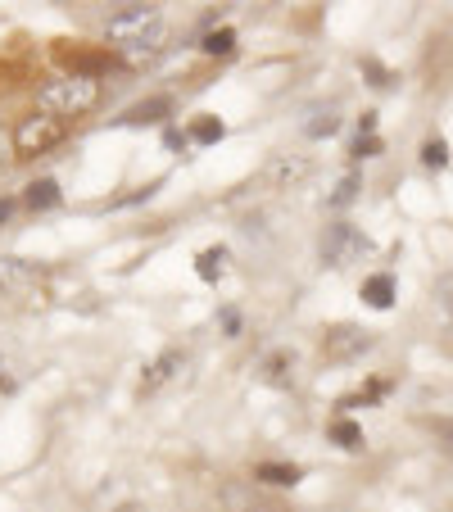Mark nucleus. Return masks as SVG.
I'll return each mask as SVG.
<instances>
[{
    "instance_id": "f257e3e1",
    "label": "nucleus",
    "mask_w": 453,
    "mask_h": 512,
    "mask_svg": "<svg viewBox=\"0 0 453 512\" xmlns=\"http://www.w3.org/2000/svg\"><path fill=\"white\" fill-rule=\"evenodd\" d=\"M41 114H55V118H82L100 105V78L96 73H73V78H59V82H46L37 96Z\"/></svg>"
},
{
    "instance_id": "f03ea898",
    "label": "nucleus",
    "mask_w": 453,
    "mask_h": 512,
    "mask_svg": "<svg viewBox=\"0 0 453 512\" xmlns=\"http://www.w3.org/2000/svg\"><path fill=\"white\" fill-rule=\"evenodd\" d=\"M105 37L114 41V46H123L127 55H132V50H159V37H164V10H159V5H127L123 14L109 19Z\"/></svg>"
},
{
    "instance_id": "7ed1b4c3",
    "label": "nucleus",
    "mask_w": 453,
    "mask_h": 512,
    "mask_svg": "<svg viewBox=\"0 0 453 512\" xmlns=\"http://www.w3.org/2000/svg\"><path fill=\"white\" fill-rule=\"evenodd\" d=\"M318 254H322V263H331V268H349V263L372 254V241H367L354 223H331L318 241Z\"/></svg>"
},
{
    "instance_id": "20e7f679",
    "label": "nucleus",
    "mask_w": 453,
    "mask_h": 512,
    "mask_svg": "<svg viewBox=\"0 0 453 512\" xmlns=\"http://www.w3.org/2000/svg\"><path fill=\"white\" fill-rule=\"evenodd\" d=\"M64 132H68L64 118H55V114H28L19 123V132H14V150H19V155H46L50 145L64 141Z\"/></svg>"
},
{
    "instance_id": "39448f33",
    "label": "nucleus",
    "mask_w": 453,
    "mask_h": 512,
    "mask_svg": "<svg viewBox=\"0 0 453 512\" xmlns=\"http://www.w3.org/2000/svg\"><path fill=\"white\" fill-rule=\"evenodd\" d=\"M372 345H376V336L363 327H331L327 336H322V358H327V363H354V358H363Z\"/></svg>"
},
{
    "instance_id": "423d86ee",
    "label": "nucleus",
    "mask_w": 453,
    "mask_h": 512,
    "mask_svg": "<svg viewBox=\"0 0 453 512\" xmlns=\"http://www.w3.org/2000/svg\"><path fill=\"white\" fill-rule=\"evenodd\" d=\"M186 363H191V358H186L182 349H164V354H159L155 363L145 368V377H141V395H155V390H164L168 381H177V377L186 372Z\"/></svg>"
},
{
    "instance_id": "0eeeda50",
    "label": "nucleus",
    "mask_w": 453,
    "mask_h": 512,
    "mask_svg": "<svg viewBox=\"0 0 453 512\" xmlns=\"http://www.w3.org/2000/svg\"><path fill=\"white\" fill-rule=\"evenodd\" d=\"M41 286V268L28 259H0V295H28Z\"/></svg>"
},
{
    "instance_id": "6e6552de",
    "label": "nucleus",
    "mask_w": 453,
    "mask_h": 512,
    "mask_svg": "<svg viewBox=\"0 0 453 512\" xmlns=\"http://www.w3.org/2000/svg\"><path fill=\"white\" fill-rule=\"evenodd\" d=\"M218 503H222V512H281L277 503H268L259 490H254V485H241V481L222 485Z\"/></svg>"
},
{
    "instance_id": "1a4fd4ad",
    "label": "nucleus",
    "mask_w": 453,
    "mask_h": 512,
    "mask_svg": "<svg viewBox=\"0 0 453 512\" xmlns=\"http://www.w3.org/2000/svg\"><path fill=\"white\" fill-rule=\"evenodd\" d=\"M309 168H313V164H309L304 155H272L268 168H263V182L277 186V191H286V186L304 182V177H309Z\"/></svg>"
},
{
    "instance_id": "9d476101",
    "label": "nucleus",
    "mask_w": 453,
    "mask_h": 512,
    "mask_svg": "<svg viewBox=\"0 0 453 512\" xmlns=\"http://www.w3.org/2000/svg\"><path fill=\"white\" fill-rule=\"evenodd\" d=\"M431 304H435V318H440V327H444V331H453V272L435 277V286H431Z\"/></svg>"
},
{
    "instance_id": "9b49d317",
    "label": "nucleus",
    "mask_w": 453,
    "mask_h": 512,
    "mask_svg": "<svg viewBox=\"0 0 453 512\" xmlns=\"http://www.w3.org/2000/svg\"><path fill=\"white\" fill-rule=\"evenodd\" d=\"M363 300L372 304V309H390V304H395V277H390V272L367 277L363 281Z\"/></svg>"
},
{
    "instance_id": "f8f14e48",
    "label": "nucleus",
    "mask_w": 453,
    "mask_h": 512,
    "mask_svg": "<svg viewBox=\"0 0 453 512\" xmlns=\"http://www.w3.org/2000/svg\"><path fill=\"white\" fill-rule=\"evenodd\" d=\"M254 481H259V485H295L299 481V467L263 463V467H254Z\"/></svg>"
},
{
    "instance_id": "ddd939ff",
    "label": "nucleus",
    "mask_w": 453,
    "mask_h": 512,
    "mask_svg": "<svg viewBox=\"0 0 453 512\" xmlns=\"http://www.w3.org/2000/svg\"><path fill=\"white\" fill-rule=\"evenodd\" d=\"M23 200H28V209H55V204H59V186L50 182V177H41V182L28 186V195H23Z\"/></svg>"
},
{
    "instance_id": "4468645a",
    "label": "nucleus",
    "mask_w": 453,
    "mask_h": 512,
    "mask_svg": "<svg viewBox=\"0 0 453 512\" xmlns=\"http://www.w3.org/2000/svg\"><path fill=\"white\" fill-rule=\"evenodd\" d=\"M168 109H173V105H168V100H145V105H136V109H127V114H123V123H159V118H168Z\"/></svg>"
},
{
    "instance_id": "2eb2a0df",
    "label": "nucleus",
    "mask_w": 453,
    "mask_h": 512,
    "mask_svg": "<svg viewBox=\"0 0 453 512\" xmlns=\"http://www.w3.org/2000/svg\"><path fill=\"white\" fill-rule=\"evenodd\" d=\"M331 440H336L340 449H363V426L340 417V422H331Z\"/></svg>"
},
{
    "instance_id": "dca6fc26",
    "label": "nucleus",
    "mask_w": 453,
    "mask_h": 512,
    "mask_svg": "<svg viewBox=\"0 0 453 512\" xmlns=\"http://www.w3.org/2000/svg\"><path fill=\"white\" fill-rule=\"evenodd\" d=\"M195 272H200L204 281H218L222 272H227V250H204L200 259H195Z\"/></svg>"
},
{
    "instance_id": "f3484780",
    "label": "nucleus",
    "mask_w": 453,
    "mask_h": 512,
    "mask_svg": "<svg viewBox=\"0 0 453 512\" xmlns=\"http://www.w3.org/2000/svg\"><path fill=\"white\" fill-rule=\"evenodd\" d=\"M290 368H295V358H290V354H268L263 377H268L272 386H290Z\"/></svg>"
},
{
    "instance_id": "a211bd4d",
    "label": "nucleus",
    "mask_w": 453,
    "mask_h": 512,
    "mask_svg": "<svg viewBox=\"0 0 453 512\" xmlns=\"http://www.w3.org/2000/svg\"><path fill=\"white\" fill-rule=\"evenodd\" d=\"M204 55H232L236 50V32L232 28H222V32H209V37H204Z\"/></svg>"
},
{
    "instance_id": "6ab92c4d",
    "label": "nucleus",
    "mask_w": 453,
    "mask_h": 512,
    "mask_svg": "<svg viewBox=\"0 0 453 512\" xmlns=\"http://www.w3.org/2000/svg\"><path fill=\"white\" fill-rule=\"evenodd\" d=\"M304 132H309L313 141H322V136H336L340 132V114H336V109H327V114H313V123L304 127Z\"/></svg>"
},
{
    "instance_id": "aec40b11",
    "label": "nucleus",
    "mask_w": 453,
    "mask_h": 512,
    "mask_svg": "<svg viewBox=\"0 0 453 512\" xmlns=\"http://www.w3.org/2000/svg\"><path fill=\"white\" fill-rule=\"evenodd\" d=\"M422 164L426 168H444V164H449V145H444L440 136H431V141L422 145Z\"/></svg>"
},
{
    "instance_id": "412c9836",
    "label": "nucleus",
    "mask_w": 453,
    "mask_h": 512,
    "mask_svg": "<svg viewBox=\"0 0 453 512\" xmlns=\"http://www.w3.org/2000/svg\"><path fill=\"white\" fill-rule=\"evenodd\" d=\"M191 141H200V145L222 141V123H218V118H200V123L191 127Z\"/></svg>"
},
{
    "instance_id": "4be33fe9",
    "label": "nucleus",
    "mask_w": 453,
    "mask_h": 512,
    "mask_svg": "<svg viewBox=\"0 0 453 512\" xmlns=\"http://www.w3.org/2000/svg\"><path fill=\"white\" fill-rule=\"evenodd\" d=\"M354 195H358V177L354 173L340 177V186L331 191V209H345V204H354Z\"/></svg>"
},
{
    "instance_id": "5701e85b",
    "label": "nucleus",
    "mask_w": 453,
    "mask_h": 512,
    "mask_svg": "<svg viewBox=\"0 0 453 512\" xmlns=\"http://www.w3.org/2000/svg\"><path fill=\"white\" fill-rule=\"evenodd\" d=\"M363 73L372 78V87H390V73H386L381 64H376V59H363Z\"/></svg>"
},
{
    "instance_id": "b1692460",
    "label": "nucleus",
    "mask_w": 453,
    "mask_h": 512,
    "mask_svg": "<svg viewBox=\"0 0 453 512\" xmlns=\"http://www.w3.org/2000/svg\"><path fill=\"white\" fill-rule=\"evenodd\" d=\"M354 155H358V159L381 155V141H376V136H358V141H354Z\"/></svg>"
},
{
    "instance_id": "393cba45",
    "label": "nucleus",
    "mask_w": 453,
    "mask_h": 512,
    "mask_svg": "<svg viewBox=\"0 0 453 512\" xmlns=\"http://www.w3.org/2000/svg\"><path fill=\"white\" fill-rule=\"evenodd\" d=\"M435 435H440V449L453 458V417H449V422H440V426H435Z\"/></svg>"
},
{
    "instance_id": "a878e982",
    "label": "nucleus",
    "mask_w": 453,
    "mask_h": 512,
    "mask_svg": "<svg viewBox=\"0 0 453 512\" xmlns=\"http://www.w3.org/2000/svg\"><path fill=\"white\" fill-rule=\"evenodd\" d=\"M0 390H14V377H10V368H5V358H0Z\"/></svg>"
},
{
    "instance_id": "bb28decb",
    "label": "nucleus",
    "mask_w": 453,
    "mask_h": 512,
    "mask_svg": "<svg viewBox=\"0 0 453 512\" xmlns=\"http://www.w3.org/2000/svg\"><path fill=\"white\" fill-rule=\"evenodd\" d=\"M10 164V141H5V132H0V168Z\"/></svg>"
},
{
    "instance_id": "cd10ccee",
    "label": "nucleus",
    "mask_w": 453,
    "mask_h": 512,
    "mask_svg": "<svg viewBox=\"0 0 453 512\" xmlns=\"http://www.w3.org/2000/svg\"><path fill=\"white\" fill-rule=\"evenodd\" d=\"M10 213H14V200H0V223H5Z\"/></svg>"
},
{
    "instance_id": "c85d7f7f",
    "label": "nucleus",
    "mask_w": 453,
    "mask_h": 512,
    "mask_svg": "<svg viewBox=\"0 0 453 512\" xmlns=\"http://www.w3.org/2000/svg\"><path fill=\"white\" fill-rule=\"evenodd\" d=\"M114 512H141V508H136V503H123V508H114Z\"/></svg>"
}]
</instances>
